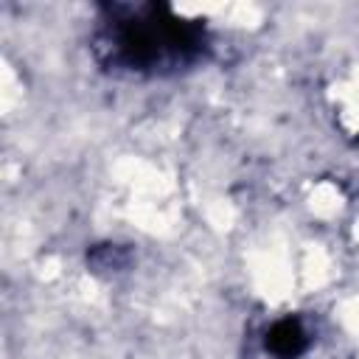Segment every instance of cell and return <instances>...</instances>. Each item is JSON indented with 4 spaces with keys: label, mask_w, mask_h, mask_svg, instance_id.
I'll list each match as a JSON object with an SVG mask.
<instances>
[{
    "label": "cell",
    "mask_w": 359,
    "mask_h": 359,
    "mask_svg": "<svg viewBox=\"0 0 359 359\" xmlns=\"http://www.w3.org/2000/svg\"><path fill=\"white\" fill-rule=\"evenodd\" d=\"M205 45V25L163 3L112 6L98 31V50L104 62L135 73L185 67L202 56Z\"/></svg>",
    "instance_id": "cell-1"
},
{
    "label": "cell",
    "mask_w": 359,
    "mask_h": 359,
    "mask_svg": "<svg viewBox=\"0 0 359 359\" xmlns=\"http://www.w3.org/2000/svg\"><path fill=\"white\" fill-rule=\"evenodd\" d=\"M266 351L275 356V359H297L306 345H309V334L306 328L300 325V320H278L269 331H266V339H264Z\"/></svg>",
    "instance_id": "cell-2"
}]
</instances>
